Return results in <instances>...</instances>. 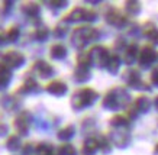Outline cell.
Here are the masks:
<instances>
[{
    "instance_id": "cell-1",
    "label": "cell",
    "mask_w": 158,
    "mask_h": 155,
    "mask_svg": "<svg viewBox=\"0 0 158 155\" xmlns=\"http://www.w3.org/2000/svg\"><path fill=\"white\" fill-rule=\"evenodd\" d=\"M131 94L123 87H113L106 93L105 99L102 102V106L107 110H120L129 104Z\"/></svg>"
},
{
    "instance_id": "cell-2",
    "label": "cell",
    "mask_w": 158,
    "mask_h": 155,
    "mask_svg": "<svg viewBox=\"0 0 158 155\" xmlns=\"http://www.w3.org/2000/svg\"><path fill=\"white\" fill-rule=\"evenodd\" d=\"M99 36H100V34H99L97 29L91 28V26H81V28L74 29V32H73V35H71V44L74 45L76 48L81 49V48H84L89 42L99 39Z\"/></svg>"
},
{
    "instance_id": "cell-3",
    "label": "cell",
    "mask_w": 158,
    "mask_h": 155,
    "mask_svg": "<svg viewBox=\"0 0 158 155\" xmlns=\"http://www.w3.org/2000/svg\"><path fill=\"white\" fill-rule=\"evenodd\" d=\"M97 99H99L97 92H94V90L90 87H84V88L77 90V92L73 94L71 106H73V109H76V110H81L84 107L91 106Z\"/></svg>"
},
{
    "instance_id": "cell-4",
    "label": "cell",
    "mask_w": 158,
    "mask_h": 155,
    "mask_svg": "<svg viewBox=\"0 0 158 155\" xmlns=\"http://www.w3.org/2000/svg\"><path fill=\"white\" fill-rule=\"evenodd\" d=\"M107 138H109L110 144H113V145L120 148V149H125L132 142L131 128H112Z\"/></svg>"
},
{
    "instance_id": "cell-5",
    "label": "cell",
    "mask_w": 158,
    "mask_h": 155,
    "mask_svg": "<svg viewBox=\"0 0 158 155\" xmlns=\"http://www.w3.org/2000/svg\"><path fill=\"white\" fill-rule=\"evenodd\" d=\"M122 78H123V81L126 83L131 88H134V90H147V92L151 90V87L141 78L139 70H136V68H134V67H129L126 71H123Z\"/></svg>"
},
{
    "instance_id": "cell-6",
    "label": "cell",
    "mask_w": 158,
    "mask_h": 155,
    "mask_svg": "<svg viewBox=\"0 0 158 155\" xmlns=\"http://www.w3.org/2000/svg\"><path fill=\"white\" fill-rule=\"evenodd\" d=\"M89 61L90 64L96 65V67H106L107 64V59H109V49L102 47V45H97V47H93V48L89 51Z\"/></svg>"
},
{
    "instance_id": "cell-7",
    "label": "cell",
    "mask_w": 158,
    "mask_h": 155,
    "mask_svg": "<svg viewBox=\"0 0 158 155\" xmlns=\"http://www.w3.org/2000/svg\"><path fill=\"white\" fill-rule=\"evenodd\" d=\"M97 19V13L93 10L84 9V7H76L68 13L64 20L65 22H78V20H87V22H93Z\"/></svg>"
},
{
    "instance_id": "cell-8",
    "label": "cell",
    "mask_w": 158,
    "mask_h": 155,
    "mask_svg": "<svg viewBox=\"0 0 158 155\" xmlns=\"http://www.w3.org/2000/svg\"><path fill=\"white\" fill-rule=\"evenodd\" d=\"M105 19L109 25L115 26L118 29H123L128 25V18L116 7H109V10L105 13Z\"/></svg>"
},
{
    "instance_id": "cell-9",
    "label": "cell",
    "mask_w": 158,
    "mask_h": 155,
    "mask_svg": "<svg viewBox=\"0 0 158 155\" xmlns=\"http://www.w3.org/2000/svg\"><path fill=\"white\" fill-rule=\"evenodd\" d=\"M158 59V52L151 45H145L138 54V63L141 68H149Z\"/></svg>"
},
{
    "instance_id": "cell-10",
    "label": "cell",
    "mask_w": 158,
    "mask_h": 155,
    "mask_svg": "<svg viewBox=\"0 0 158 155\" xmlns=\"http://www.w3.org/2000/svg\"><path fill=\"white\" fill-rule=\"evenodd\" d=\"M3 61H5V65L7 68H19L25 63V57L18 51H9L3 55Z\"/></svg>"
},
{
    "instance_id": "cell-11",
    "label": "cell",
    "mask_w": 158,
    "mask_h": 155,
    "mask_svg": "<svg viewBox=\"0 0 158 155\" xmlns=\"http://www.w3.org/2000/svg\"><path fill=\"white\" fill-rule=\"evenodd\" d=\"M141 34L144 35L148 41H151L152 44L158 45V28H157V25L154 23V22H149V20L148 22H145V23L142 25Z\"/></svg>"
},
{
    "instance_id": "cell-12",
    "label": "cell",
    "mask_w": 158,
    "mask_h": 155,
    "mask_svg": "<svg viewBox=\"0 0 158 155\" xmlns=\"http://www.w3.org/2000/svg\"><path fill=\"white\" fill-rule=\"evenodd\" d=\"M29 123H31V115H29L28 112H23V113H20V116L15 120V128H16V131L19 132L20 135H28Z\"/></svg>"
},
{
    "instance_id": "cell-13",
    "label": "cell",
    "mask_w": 158,
    "mask_h": 155,
    "mask_svg": "<svg viewBox=\"0 0 158 155\" xmlns=\"http://www.w3.org/2000/svg\"><path fill=\"white\" fill-rule=\"evenodd\" d=\"M138 54H139V48L136 44H131L123 49V63L126 65H132V64L138 59Z\"/></svg>"
},
{
    "instance_id": "cell-14",
    "label": "cell",
    "mask_w": 158,
    "mask_h": 155,
    "mask_svg": "<svg viewBox=\"0 0 158 155\" xmlns=\"http://www.w3.org/2000/svg\"><path fill=\"white\" fill-rule=\"evenodd\" d=\"M34 71L38 74L39 77L48 78L54 74V68L48 63H45V61H36L34 65Z\"/></svg>"
},
{
    "instance_id": "cell-15",
    "label": "cell",
    "mask_w": 158,
    "mask_h": 155,
    "mask_svg": "<svg viewBox=\"0 0 158 155\" xmlns=\"http://www.w3.org/2000/svg\"><path fill=\"white\" fill-rule=\"evenodd\" d=\"M47 92L54 96H64L67 93V84L62 81H52L47 86Z\"/></svg>"
},
{
    "instance_id": "cell-16",
    "label": "cell",
    "mask_w": 158,
    "mask_h": 155,
    "mask_svg": "<svg viewBox=\"0 0 158 155\" xmlns=\"http://www.w3.org/2000/svg\"><path fill=\"white\" fill-rule=\"evenodd\" d=\"M151 100H149V97L147 96H139L136 97V100L134 103V107L136 109L138 113H148L149 109H151Z\"/></svg>"
},
{
    "instance_id": "cell-17",
    "label": "cell",
    "mask_w": 158,
    "mask_h": 155,
    "mask_svg": "<svg viewBox=\"0 0 158 155\" xmlns=\"http://www.w3.org/2000/svg\"><path fill=\"white\" fill-rule=\"evenodd\" d=\"M109 125L110 128H131V122L123 115H115L109 120Z\"/></svg>"
},
{
    "instance_id": "cell-18",
    "label": "cell",
    "mask_w": 158,
    "mask_h": 155,
    "mask_svg": "<svg viewBox=\"0 0 158 155\" xmlns=\"http://www.w3.org/2000/svg\"><path fill=\"white\" fill-rule=\"evenodd\" d=\"M119 68H120V58L118 55H110L109 59H107V64H106V70L109 71V74L116 75L119 73Z\"/></svg>"
},
{
    "instance_id": "cell-19",
    "label": "cell",
    "mask_w": 158,
    "mask_h": 155,
    "mask_svg": "<svg viewBox=\"0 0 158 155\" xmlns=\"http://www.w3.org/2000/svg\"><path fill=\"white\" fill-rule=\"evenodd\" d=\"M90 70L89 67H83V65H78L74 71V80L78 83H84L87 80H90Z\"/></svg>"
},
{
    "instance_id": "cell-20",
    "label": "cell",
    "mask_w": 158,
    "mask_h": 155,
    "mask_svg": "<svg viewBox=\"0 0 158 155\" xmlns=\"http://www.w3.org/2000/svg\"><path fill=\"white\" fill-rule=\"evenodd\" d=\"M125 10L129 16H138L141 13V10H142V6L136 0H128L125 3Z\"/></svg>"
},
{
    "instance_id": "cell-21",
    "label": "cell",
    "mask_w": 158,
    "mask_h": 155,
    "mask_svg": "<svg viewBox=\"0 0 158 155\" xmlns=\"http://www.w3.org/2000/svg\"><path fill=\"white\" fill-rule=\"evenodd\" d=\"M12 80V73L5 64H0V88L7 87V84Z\"/></svg>"
},
{
    "instance_id": "cell-22",
    "label": "cell",
    "mask_w": 158,
    "mask_h": 155,
    "mask_svg": "<svg viewBox=\"0 0 158 155\" xmlns=\"http://www.w3.org/2000/svg\"><path fill=\"white\" fill-rule=\"evenodd\" d=\"M99 149V144H97L96 138H89L83 145V155H93Z\"/></svg>"
},
{
    "instance_id": "cell-23",
    "label": "cell",
    "mask_w": 158,
    "mask_h": 155,
    "mask_svg": "<svg viewBox=\"0 0 158 155\" xmlns=\"http://www.w3.org/2000/svg\"><path fill=\"white\" fill-rule=\"evenodd\" d=\"M49 54H51V57L54 59H62V58H65V55H67V48L61 44H55V45H52Z\"/></svg>"
},
{
    "instance_id": "cell-24",
    "label": "cell",
    "mask_w": 158,
    "mask_h": 155,
    "mask_svg": "<svg viewBox=\"0 0 158 155\" xmlns=\"http://www.w3.org/2000/svg\"><path fill=\"white\" fill-rule=\"evenodd\" d=\"M22 12L29 18H38L39 16V6L36 3H26L22 6Z\"/></svg>"
},
{
    "instance_id": "cell-25",
    "label": "cell",
    "mask_w": 158,
    "mask_h": 155,
    "mask_svg": "<svg viewBox=\"0 0 158 155\" xmlns=\"http://www.w3.org/2000/svg\"><path fill=\"white\" fill-rule=\"evenodd\" d=\"M74 133H76L74 126L68 125V126H65L64 129H61V131L58 132V139L60 141H68V139H71L73 136H74Z\"/></svg>"
},
{
    "instance_id": "cell-26",
    "label": "cell",
    "mask_w": 158,
    "mask_h": 155,
    "mask_svg": "<svg viewBox=\"0 0 158 155\" xmlns=\"http://www.w3.org/2000/svg\"><path fill=\"white\" fill-rule=\"evenodd\" d=\"M38 84L35 81L34 78H28L26 83L19 88V93H32V92H38Z\"/></svg>"
},
{
    "instance_id": "cell-27",
    "label": "cell",
    "mask_w": 158,
    "mask_h": 155,
    "mask_svg": "<svg viewBox=\"0 0 158 155\" xmlns=\"http://www.w3.org/2000/svg\"><path fill=\"white\" fill-rule=\"evenodd\" d=\"M97 144H99V148L103 151V154H110V152H112V144H110L109 138H106V136H99Z\"/></svg>"
},
{
    "instance_id": "cell-28",
    "label": "cell",
    "mask_w": 158,
    "mask_h": 155,
    "mask_svg": "<svg viewBox=\"0 0 158 155\" xmlns=\"http://www.w3.org/2000/svg\"><path fill=\"white\" fill-rule=\"evenodd\" d=\"M6 148L9 151H18L20 148V138L19 136H16V135H12L7 139V142H6Z\"/></svg>"
},
{
    "instance_id": "cell-29",
    "label": "cell",
    "mask_w": 158,
    "mask_h": 155,
    "mask_svg": "<svg viewBox=\"0 0 158 155\" xmlns=\"http://www.w3.org/2000/svg\"><path fill=\"white\" fill-rule=\"evenodd\" d=\"M52 152H54V148L49 144H39L36 146V154L38 155H51Z\"/></svg>"
},
{
    "instance_id": "cell-30",
    "label": "cell",
    "mask_w": 158,
    "mask_h": 155,
    "mask_svg": "<svg viewBox=\"0 0 158 155\" xmlns=\"http://www.w3.org/2000/svg\"><path fill=\"white\" fill-rule=\"evenodd\" d=\"M58 152H60V155H76V148L71 144H64L60 146Z\"/></svg>"
},
{
    "instance_id": "cell-31",
    "label": "cell",
    "mask_w": 158,
    "mask_h": 155,
    "mask_svg": "<svg viewBox=\"0 0 158 155\" xmlns=\"http://www.w3.org/2000/svg\"><path fill=\"white\" fill-rule=\"evenodd\" d=\"M48 35H49V31L45 26H41V28H38V29L35 31V38L38 39V41H45V39L48 38Z\"/></svg>"
},
{
    "instance_id": "cell-32",
    "label": "cell",
    "mask_w": 158,
    "mask_h": 155,
    "mask_svg": "<svg viewBox=\"0 0 158 155\" xmlns=\"http://www.w3.org/2000/svg\"><path fill=\"white\" fill-rule=\"evenodd\" d=\"M19 35H20L19 28L13 26V28H10L9 32H7V39H9L10 42H16V41H18V38H19Z\"/></svg>"
},
{
    "instance_id": "cell-33",
    "label": "cell",
    "mask_w": 158,
    "mask_h": 155,
    "mask_svg": "<svg viewBox=\"0 0 158 155\" xmlns=\"http://www.w3.org/2000/svg\"><path fill=\"white\" fill-rule=\"evenodd\" d=\"M128 47V42H126V39L125 38H116L115 41V48L118 49V51H122L123 52V49Z\"/></svg>"
},
{
    "instance_id": "cell-34",
    "label": "cell",
    "mask_w": 158,
    "mask_h": 155,
    "mask_svg": "<svg viewBox=\"0 0 158 155\" xmlns=\"http://www.w3.org/2000/svg\"><path fill=\"white\" fill-rule=\"evenodd\" d=\"M138 116H139V113L136 112V109H135L134 106L129 107V110H128V119H129V122L131 120H135Z\"/></svg>"
},
{
    "instance_id": "cell-35",
    "label": "cell",
    "mask_w": 158,
    "mask_h": 155,
    "mask_svg": "<svg viewBox=\"0 0 158 155\" xmlns=\"http://www.w3.org/2000/svg\"><path fill=\"white\" fill-rule=\"evenodd\" d=\"M151 83H152L155 87H158V67H155L151 73Z\"/></svg>"
},
{
    "instance_id": "cell-36",
    "label": "cell",
    "mask_w": 158,
    "mask_h": 155,
    "mask_svg": "<svg viewBox=\"0 0 158 155\" xmlns=\"http://www.w3.org/2000/svg\"><path fill=\"white\" fill-rule=\"evenodd\" d=\"M65 32H67V29H65L64 26H57L54 34H55V36H57V38H62V36L65 35Z\"/></svg>"
},
{
    "instance_id": "cell-37",
    "label": "cell",
    "mask_w": 158,
    "mask_h": 155,
    "mask_svg": "<svg viewBox=\"0 0 158 155\" xmlns=\"http://www.w3.org/2000/svg\"><path fill=\"white\" fill-rule=\"evenodd\" d=\"M7 131H9L7 125H5V123H0V136L6 135V133H7Z\"/></svg>"
},
{
    "instance_id": "cell-38",
    "label": "cell",
    "mask_w": 158,
    "mask_h": 155,
    "mask_svg": "<svg viewBox=\"0 0 158 155\" xmlns=\"http://www.w3.org/2000/svg\"><path fill=\"white\" fill-rule=\"evenodd\" d=\"M51 5H54L55 7H65L68 3H67V2H52Z\"/></svg>"
},
{
    "instance_id": "cell-39",
    "label": "cell",
    "mask_w": 158,
    "mask_h": 155,
    "mask_svg": "<svg viewBox=\"0 0 158 155\" xmlns=\"http://www.w3.org/2000/svg\"><path fill=\"white\" fill-rule=\"evenodd\" d=\"M31 151H32V146H31V144H28V145H26V146L23 148V154L26 155V154H29Z\"/></svg>"
},
{
    "instance_id": "cell-40",
    "label": "cell",
    "mask_w": 158,
    "mask_h": 155,
    "mask_svg": "<svg viewBox=\"0 0 158 155\" xmlns=\"http://www.w3.org/2000/svg\"><path fill=\"white\" fill-rule=\"evenodd\" d=\"M152 154H154V155H158V144H157V145H155V146H154Z\"/></svg>"
},
{
    "instance_id": "cell-41",
    "label": "cell",
    "mask_w": 158,
    "mask_h": 155,
    "mask_svg": "<svg viewBox=\"0 0 158 155\" xmlns=\"http://www.w3.org/2000/svg\"><path fill=\"white\" fill-rule=\"evenodd\" d=\"M154 106H155V109L158 110V96L155 97V100H154Z\"/></svg>"
},
{
    "instance_id": "cell-42",
    "label": "cell",
    "mask_w": 158,
    "mask_h": 155,
    "mask_svg": "<svg viewBox=\"0 0 158 155\" xmlns=\"http://www.w3.org/2000/svg\"><path fill=\"white\" fill-rule=\"evenodd\" d=\"M0 41H2V35H0Z\"/></svg>"
}]
</instances>
